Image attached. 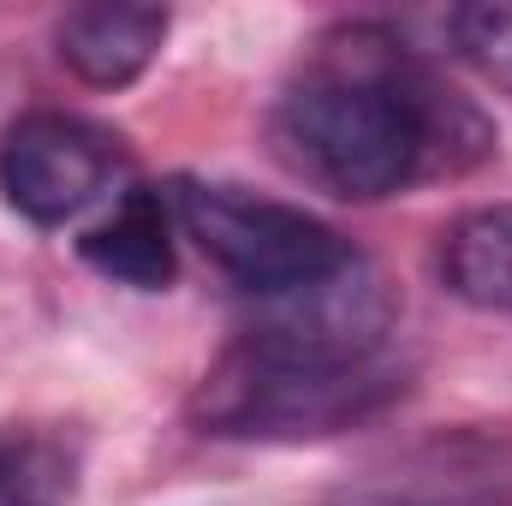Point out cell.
I'll use <instances>...</instances> for the list:
<instances>
[{"instance_id":"6da1fadb","label":"cell","mask_w":512,"mask_h":506,"mask_svg":"<svg viewBox=\"0 0 512 506\" xmlns=\"http://www.w3.org/2000/svg\"><path fill=\"white\" fill-rule=\"evenodd\" d=\"M382 280L352 256L340 274L280 292V310L245 328L191 393V417L221 441H322L370 423L405 387L387 358Z\"/></svg>"},{"instance_id":"7a4b0ae2","label":"cell","mask_w":512,"mask_h":506,"mask_svg":"<svg viewBox=\"0 0 512 506\" xmlns=\"http://www.w3.org/2000/svg\"><path fill=\"white\" fill-rule=\"evenodd\" d=\"M274 155L328 197L376 203L489 149L483 114L387 30H346L268 114Z\"/></svg>"},{"instance_id":"3957f363","label":"cell","mask_w":512,"mask_h":506,"mask_svg":"<svg viewBox=\"0 0 512 506\" xmlns=\"http://www.w3.org/2000/svg\"><path fill=\"white\" fill-rule=\"evenodd\" d=\"M173 215L185 227V239L209 256L239 292L256 298H280L298 286H316L328 274H340L352 262V245L274 197H256L245 185H221V179H179L173 185Z\"/></svg>"},{"instance_id":"277c9868","label":"cell","mask_w":512,"mask_h":506,"mask_svg":"<svg viewBox=\"0 0 512 506\" xmlns=\"http://www.w3.org/2000/svg\"><path fill=\"white\" fill-rule=\"evenodd\" d=\"M120 167V137L78 114H24L0 137V191L6 203L36 221V227H60L78 209H90L108 179Z\"/></svg>"},{"instance_id":"5b68a950","label":"cell","mask_w":512,"mask_h":506,"mask_svg":"<svg viewBox=\"0 0 512 506\" xmlns=\"http://www.w3.org/2000/svg\"><path fill=\"white\" fill-rule=\"evenodd\" d=\"M161 42H167V12L161 6H72L54 24L60 60L96 90H120L137 72H149Z\"/></svg>"},{"instance_id":"8992f818","label":"cell","mask_w":512,"mask_h":506,"mask_svg":"<svg viewBox=\"0 0 512 506\" xmlns=\"http://www.w3.org/2000/svg\"><path fill=\"white\" fill-rule=\"evenodd\" d=\"M78 251L90 268H102L108 280H120V286H137V292H161V286H173V274H179V256H173V221H167V197L161 191H126L120 203H114V215L108 221H96L84 239H78Z\"/></svg>"},{"instance_id":"52a82bcc","label":"cell","mask_w":512,"mask_h":506,"mask_svg":"<svg viewBox=\"0 0 512 506\" xmlns=\"http://www.w3.org/2000/svg\"><path fill=\"white\" fill-rule=\"evenodd\" d=\"M435 262H441V280L453 298L512 316V203H489V209L459 215L441 233Z\"/></svg>"},{"instance_id":"ba28073f","label":"cell","mask_w":512,"mask_h":506,"mask_svg":"<svg viewBox=\"0 0 512 506\" xmlns=\"http://www.w3.org/2000/svg\"><path fill=\"white\" fill-rule=\"evenodd\" d=\"M72 453L42 429H0V506H66Z\"/></svg>"},{"instance_id":"9c48e42d","label":"cell","mask_w":512,"mask_h":506,"mask_svg":"<svg viewBox=\"0 0 512 506\" xmlns=\"http://www.w3.org/2000/svg\"><path fill=\"white\" fill-rule=\"evenodd\" d=\"M447 36L489 84L512 96V6H459L447 12Z\"/></svg>"}]
</instances>
